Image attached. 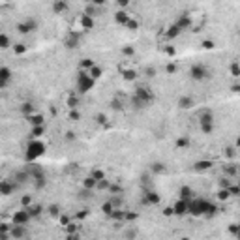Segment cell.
Listing matches in <instances>:
<instances>
[{"instance_id": "1", "label": "cell", "mask_w": 240, "mask_h": 240, "mask_svg": "<svg viewBox=\"0 0 240 240\" xmlns=\"http://www.w3.org/2000/svg\"><path fill=\"white\" fill-rule=\"evenodd\" d=\"M45 154V143L39 139H30V143L26 146V161H36Z\"/></svg>"}, {"instance_id": "2", "label": "cell", "mask_w": 240, "mask_h": 240, "mask_svg": "<svg viewBox=\"0 0 240 240\" xmlns=\"http://www.w3.org/2000/svg\"><path fill=\"white\" fill-rule=\"evenodd\" d=\"M94 79L88 75V71H79L77 73V77H75V88H77L79 94H86L88 90H92V86H94Z\"/></svg>"}, {"instance_id": "3", "label": "cell", "mask_w": 240, "mask_h": 240, "mask_svg": "<svg viewBox=\"0 0 240 240\" xmlns=\"http://www.w3.org/2000/svg\"><path fill=\"white\" fill-rule=\"evenodd\" d=\"M133 101L139 105V107H145L152 101V92L146 90V88H137L135 90V96H133Z\"/></svg>"}, {"instance_id": "4", "label": "cell", "mask_w": 240, "mask_h": 240, "mask_svg": "<svg viewBox=\"0 0 240 240\" xmlns=\"http://www.w3.org/2000/svg\"><path fill=\"white\" fill-rule=\"evenodd\" d=\"M30 220H32V218H30V214H28L26 208H21V210H17L13 214V225H26Z\"/></svg>"}, {"instance_id": "5", "label": "cell", "mask_w": 240, "mask_h": 240, "mask_svg": "<svg viewBox=\"0 0 240 240\" xmlns=\"http://www.w3.org/2000/svg\"><path fill=\"white\" fill-rule=\"evenodd\" d=\"M191 77H193V79H197V81L206 79V77H208V70H206L204 66H201V64H197V66H193V68H191Z\"/></svg>"}, {"instance_id": "6", "label": "cell", "mask_w": 240, "mask_h": 240, "mask_svg": "<svg viewBox=\"0 0 240 240\" xmlns=\"http://www.w3.org/2000/svg\"><path fill=\"white\" fill-rule=\"evenodd\" d=\"M17 186L12 182V180H0V195H9V193H13Z\"/></svg>"}, {"instance_id": "7", "label": "cell", "mask_w": 240, "mask_h": 240, "mask_svg": "<svg viewBox=\"0 0 240 240\" xmlns=\"http://www.w3.org/2000/svg\"><path fill=\"white\" fill-rule=\"evenodd\" d=\"M26 235V229H25V225H13L12 229H9V236H13L15 240H21Z\"/></svg>"}, {"instance_id": "8", "label": "cell", "mask_w": 240, "mask_h": 240, "mask_svg": "<svg viewBox=\"0 0 240 240\" xmlns=\"http://www.w3.org/2000/svg\"><path fill=\"white\" fill-rule=\"evenodd\" d=\"M12 81V70L9 68H0V86H6Z\"/></svg>"}, {"instance_id": "9", "label": "cell", "mask_w": 240, "mask_h": 240, "mask_svg": "<svg viewBox=\"0 0 240 240\" xmlns=\"http://www.w3.org/2000/svg\"><path fill=\"white\" fill-rule=\"evenodd\" d=\"M19 30L23 32V34H26V32H32V30H36V21H34V19H26L25 23H21V25H19Z\"/></svg>"}, {"instance_id": "10", "label": "cell", "mask_w": 240, "mask_h": 240, "mask_svg": "<svg viewBox=\"0 0 240 240\" xmlns=\"http://www.w3.org/2000/svg\"><path fill=\"white\" fill-rule=\"evenodd\" d=\"M64 43H66V47H70V49H71V47H77V45H79V34H75V32H70Z\"/></svg>"}, {"instance_id": "11", "label": "cell", "mask_w": 240, "mask_h": 240, "mask_svg": "<svg viewBox=\"0 0 240 240\" xmlns=\"http://www.w3.org/2000/svg\"><path fill=\"white\" fill-rule=\"evenodd\" d=\"M188 212V201H178L177 204L173 206V214H186Z\"/></svg>"}, {"instance_id": "12", "label": "cell", "mask_w": 240, "mask_h": 240, "mask_svg": "<svg viewBox=\"0 0 240 240\" xmlns=\"http://www.w3.org/2000/svg\"><path fill=\"white\" fill-rule=\"evenodd\" d=\"M178 195H180V199H182V201H191L193 191H191V188H188V186H182L180 191H178Z\"/></svg>"}, {"instance_id": "13", "label": "cell", "mask_w": 240, "mask_h": 240, "mask_svg": "<svg viewBox=\"0 0 240 240\" xmlns=\"http://www.w3.org/2000/svg\"><path fill=\"white\" fill-rule=\"evenodd\" d=\"M190 25H191V19H190L188 15H182V17L177 21V25H174V26H177L178 30H184V28H188Z\"/></svg>"}, {"instance_id": "14", "label": "cell", "mask_w": 240, "mask_h": 240, "mask_svg": "<svg viewBox=\"0 0 240 240\" xmlns=\"http://www.w3.org/2000/svg\"><path fill=\"white\" fill-rule=\"evenodd\" d=\"M81 26H83V30H90V28L94 26L92 15H83V17H81Z\"/></svg>"}, {"instance_id": "15", "label": "cell", "mask_w": 240, "mask_h": 240, "mask_svg": "<svg viewBox=\"0 0 240 240\" xmlns=\"http://www.w3.org/2000/svg\"><path fill=\"white\" fill-rule=\"evenodd\" d=\"M129 19H132V17H129L126 12H118V13L115 15V21H116L118 25H128V21H129Z\"/></svg>"}, {"instance_id": "16", "label": "cell", "mask_w": 240, "mask_h": 240, "mask_svg": "<svg viewBox=\"0 0 240 240\" xmlns=\"http://www.w3.org/2000/svg\"><path fill=\"white\" fill-rule=\"evenodd\" d=\"M28 122H30L32 126H36V128H38V126H43V116H41V115H30V116H28Z\"/></svg>"}, {"instance_id": "17", "label": "cell", "mask_w": 240, "mask_h": 240, "mask_svg": "<svg viewBox=\"0 0 240 240\" xmlns=\"http://www.w3.org/2000/svg\"><path fill=\"white\" fill-rule=\"evenodd\" d=\"M178 105L182 109H190L193 105V100H191V98H188V96H184V98H180V100H178Z\"/></svg>"}, {"instance_id": "18", "label": "cell", "mask_w": 240, "mask_h": 240, "mask_svg": "<svg viewBox=\"0 0 240 240\" xmlns=\"http://www.w3.org/2000/svg\"><path fill=\"white\" fill-rule=\"evenodd\" d=\"M88 75H90L94 81H96V79H100V77H101V68H98V66L90 68V70H88Z\"/></svg>"}, {"instance_id": "19", "label": "cell", "mask_w": 240, "mask_h": 240, "mask_svg": "<svg viewBox=\"0 0 240 240\" xmlns=\"http://www.w3.org/2000/svg\"><path fill=\"white\" fill-rule=\"evenodd\" d=\"M212 167V161H199L195 163V171H204V169H210Z\"/></svg>"}, {"instance_id": "20", "label": "cell", "mask_w": 240, "mask_h": 240, "mask_svg": "<svg viewBox=\"0 0 240 240\" xmlns=\"http://www.w3.org/2000/svg\"><path fill=\"white\" fill-rule=\"evenodd\" d=\"M43 132H45V126H38V128H34V129H32V139H39Z\"/></svg>"}, {"instance_id": "21", "label": "cell", "mask_w": 240, "mask_h": 240, "mask_svg": "<svg viewBox=\"0 0 240 240\" xmlns=\"http://www.w3.org/2000/svg\"><path fill=\"white\" fill-rule=\"evenodd\" d=\"M90 177H92L96 182H100V180H105V173H101V171H98V169H96V171L90 173Z\"/></svg>"}, {"instance_id": "22", "label": "cell", "mask_w": 240, "mask_h": 240, "mask_svg": "<svg viewBox=\"0 0 240 240\" xmlns=\"http://www.w3.org/2000/svg\"><path fill=\"white\" fill-rule=\"evenodd\" d=\"M53 9H54L57 13H58V12H64V9H68V4H66V2H54V4H53Z\"/></svg>"}, {"instance_id": "23", "label": "cell", "mask_w": 240, "mask_h": 240, "mask_svg": "<svg viewBox=\"0 0 240 240\" xmlns=\"http://www.w3.org/2000/svg\"><path fill=\"white\" fill-rule=\"evenodd\" d=\"M96 186H98V182H96L92 177H88V178L84 180V188H86V190H92V188H96Z\"/></svg>"}, {"instance_id": "24", "label": "cell", "mask_w": 240, "mask_h": 240, "mask_svg": "<svg viewBox=\"0 0 240 240\" xmlns=\"http://www.w3.org/2000/svg\"><path fill=\"white\" fill-rule=\"evenodd\" d=\"M9 47V38L6 34H0V49H6Z\"/></svg>"}, {"instance_id": "25", "label": "cell", "mask_w": 240, "mask_h": 240, "mask_svg": "<svg viewBox=\"0 0 240 240\" xmlns=\"http://www.w3.org/2000/svg\"><path fill=\"white\" fill-rule=\"evenodd\" d=\"M178 34H180V30H178L177 26H171V28H169V32H167V38H177Z\"/></svg>"}, {"instance_id": "26", "label": "cell", "mask_w": 240, "mask_h": 240, "mask_svg": "<svg viewBox=\"0 0 240 240\" xmlns=\"http://www.w3.org/2000/svg\"><path fill=\"white\" fill-rule=\"evenodd\" d=\"M201 128L204 133H210L212 132V122H201Z\"/></svg>"}, {"instance_id": "27", "label": "cell", "mask_w": 240, "mask_h": 240, "mask_svg": "<svg viewBox=\"0 0 240 240\" xmlns=\"http://www.w3.org/2000/svg\"><path fill=\"white\" fill-rule=\"evenodd\" d=\"M146 203H159V197H158V193H148V197H146Z\"/></svg>"}, {"instance_id": "28", "label": "cell", "mask_w": 240, "mask_h": 240, "mask_svg": "<svg viewBox=\"0 0 240 240\" xmlns=\"http://www.w3.org/2000/svg\"><path fill=\"white\" fill-rule=\"evenodd\" d=\"M68 105L73 109V107H77L79 105V100H77V98H75V96H70V100H68Z\"/></svg>"}, {"instance_id": "29", "label": "cell", "mask_w": 240, "mask_h": 240, "mask_svg": "<svg viewBox=\"0 0 240 240\" xmlns=\"http://www.w3.org/2000/svg\"><path fill=\"white\" fill-rule=\"evenodd\" d=\"M101 208H103V212H105V214H113V204H111V203H103Z\"/></svg>"}, {"instance_id": "30", "label": "cell", "mask_w": 240, "mask_h": 240, "mask_svg": "<svg viewBox=\"0 0 240 240\" xmlns=\"http://www.w3.org/2000/svg\"><path fill=\"white\" fill-rule=\"evenodd\" d=\"M126 26H128V28H132V30H137V28H139V23H137V21H133V19H129Z\"/></svg>"}, {"instance_id": "31", "label": "cell", "mask_w": 240, "mask_h": 240, "mask_svg": "<svg viewBox=\"0 0 240 240\" xmlns=\"http://www.w3.org/2000/svg\"><path fill=\"white\" fill-rule=\"evenodd\" d=\"M152 171H154V173H163V171H165V167H163L161 163H154V165H152Z\"/></svg>"}, {"instance_id": "32", "label": "cell", "mask_w": 240, "mask_h": 240, "mask_svg": "<svg viewBox=\"0 0 240 240\" xmlns=\"http://www.w3.org/2000/svg\"><path fill=\"white\" fill-rule=\"evenodd\" d=\"M13 51H15L17 54H23V53L26 51V47L23 45V43H19V45H15V47H13Z\"/></svg>"}, {"instance_id": "33", "label": "cell", "mask_w": 240, "mask_h": 240, "mask_svg": "<svg viewBox=\"0 0 240 240\" xmlns=\"http://www.w3.org/2000/svg\"><path fill=\"white\" fill-rule=\"evenodd\" d=\"M73 233H77V225H75V223H68V235H73Z\"/></svg>"}, {"instance_id": "34", "label": "cell", "mask_w": 240, "mask_h": 240, "mask_svg": "<svg viewBox=\"0 0 240 240\" xmlns=\"http://www.w3.org/2000/svg\"><path fill=\"white\" fill-rule=\"evenodd\" d=\"M23 111H25V113H26V115L30 116V115H32V111H34V109H32V105H30V103H25V105H23Z\"/></svg>"}, {"instance_id": "35", "label": "cell", "mask_w": 240, "mask_h": 240, "mask_svg": "<svg viewBox=\"0 0 240 240\" xmlns=\"http://www.w3.org/2000/svg\"><path fill=\"white\" fill-rule=\"evenodd\" d=\"M218 197H220V199H229L231 195H229V191H227V190H221L220 193H218Z\"/></svg>"}, {"instance_id": "36", "label": "cell", "mask_w": 240, "mask_h": 240, "mask_svg": "<svg viewBox=\"0 0 240 240\" xmlns=\"http://www.w3.org/2000/svg\"><path fill=\"white\" fill-rule=\"evenodd\" d=\"M124 77H126L128 81H132V79H135V77H137V73H135V71H126Z\"/></svg>"}, {"instance_id": "37", "label": "cell", "mask_w": 240, "mask_h": 240, "mask_svg": "<svg viewBox=\"0 0 240 240\" xmlns=\"http://www.w3.org/2000/svg\"><path fill=\"white\" fill-rule=\"evenodd\" d=\"M231 71H233V77H238V64L236 62L231 66Z\"/></svg>"}, {"instance_id": "38", "label": "cell", "mask_w": 240, "mask_h": 240, "mask_svg": "<svg viewBox=\"0 0 240 240\" xmlns=\"http://www.w3.org/2000/svg\"><path fill=\"white\" fill-rule=\"evenodd\" d=\"M23 204H25V208H28V204H32V197H23Z\"/></svg>"}, {"instance_id": "39", "label": "cell", "mask_w": 240, "mask_h": 240, "mask_svg": "<svg viewBox=\"0 0 240 240\" xmlns=\"http://www.w3.org/2000/svg\"><path fill=\"white\" fill-rule=\"evenodd\" d=\"M188 145V139H178L177 141V146H186Z\"/></svg>"}, {"instance_id": "40", "label": "cell", "mask_w": 240, "mask_h": 240, "mask_svg": "<svg viewBox=\"0 0 240 240\" xmlns=\"http://www.w3.org/2000/svg\"><path fill=\"white\" fill-rule=\"evenodd\" d=\"M124 54H135V49L133 47H124Z\"/></svg>"}, {"instance_id": "41", "label": "cell", "mask_w": 240, "mask_h": 240, "mask_svg": "<svg viewBox=\"0 0 240 240\" xmlns=\"http://www.w3.org/2000/svg\"><path fill=\"white\" fill-rule=\"evenodd\" d=\"M0 233H9V227H8V223H2V225H0Z\"/></svg>"}, {"instance_id": "42", "label": "cell", "mask_w": 240, "mask_h": 240, "mask_svg": "<svg viewBox=\"0 0 240 240\" xmlns=\"http://www.w3.org/2000/svg\"><path fill=\"white\" fill-rule=\"evenodd\" d=\"M229 231H231V233H233V235H236V233H238V227H236V225H235V223H233V225H231V227H229Z\"/></svg>"}, {"instance_id": "43", "label": "cell", "mask_w": 240, "mask_h": 240, "mask_svg": "<svg viewBox=\"0 0 240 240\" xmlns=\"http://www.w3.org/2000/svg\"><path fill=\"white\" fill-rule=\"evenodd\" d=\"M68 240H79V235L73 233V235H68Z\"/></svg>"}, {"instance_id": "44", "label": "cell", "mask_w": 240, "mask_h": 240, "mask_svg": "<svg viewBox=\"0 0 240 240\" xmlns=\"http://www.w3.org/2000/svg\"><path fill=\"white\" fill-rule=\"evenodd\" d=\"M163 214H167V216H171V214H173V206H171V208H165V210H163Z\"/></svg>"}, {"instance_id": "45", "label": "cell", "mask_w": 240, "mask_h": 240, "mask_svg": "<svg viewBox=\"0 0 240 240\" xmlns=\"http://www.w3.org/2000/svg\"><path fill=\"white\" fill-rule=\"evenodd\" d=\"M212 45H214V43H212V41H204V47H206V49H210Z\"/></svg>"}, {"instance_id": "46", "label": "cell", "mask_w": 240, "mask_h": 240, "mask_svg": "<svg viewBox=\"0 0 240 240\" xmlns=\"http://www.w3.org/2000/svg\"><path fill=\"white\" fill-rule=\"evenodd\" d=\"M128 220H137V214H128Z\"/></svg>"}, {"instance_id": "47", "label": "cell", "mask_w": 240, "mask_h": 240, "mask_svg": "<svg viewBox=\"0 0 240 240\" xmlns=\"http://www.w3.org/2000/svg\"><path fill=\"white\" fill-rule=\"evenodd\" d=\"M182 240H190V238H182Z\"/></svg>"}]
</instances>
